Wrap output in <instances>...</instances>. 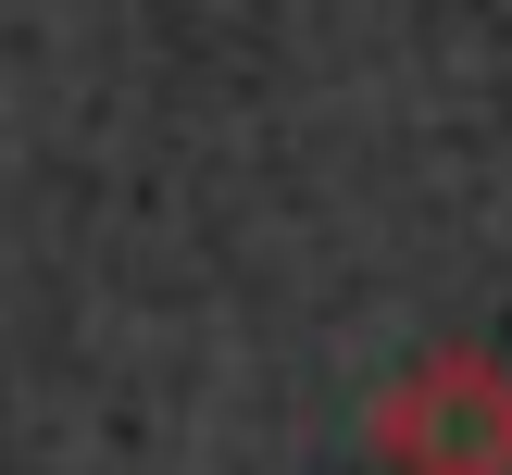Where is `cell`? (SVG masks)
<instances>
[{
    "label": "cell",
    "mask_w": 512,
    "mask_h": 475,
    "mask_svg": "<svg viewBox=\"0 0 512 475\" xmlns=\"http://www.w3.org/2000/svg\"><path fill=\"white\" fill-rule=\"evenodd\" d=\"M388 475H512V363L500 350H425L375 400Z\"/></svg>",
    "instance_id": "1"
}]
</instances>
